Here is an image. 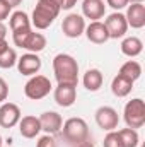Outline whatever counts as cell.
Segmentation results:
<instances>
[{"mask_svg":"<svg viewBox=\"0 0 145 147\" xmlns=\"http://www.w3.org/2000/svg\"><path fill=\"white\" fill-rule=\"evenodd\" d=\"M53 72L58 84H79V63L68 53H58L53 58Z\"/></svg>","mask_w":145,"mask_h":147,"instance_id":"1","label":"cell"},{"mask_svg":"<svg viewBox=\"0 0 145 147\" xmlns=\"http://www.w3.org/2000/svg\"><path fill=\"white\" fill-rule=\"evenodd\" d=\"M60 10H62L60 5L53 0H38L36 7L33 10V16H31V24L41 31L48 29L58 17Z\"/></svg>","mask_w":145,"mask_h":147,"instance_id":"2","label":"cell"},{"mask_svg":"<svg viewBox=\"0 0 145 147\" xmlns=\"http://www.w3.org/2000/svg\"><path fill=\"white\" fill-rule=\"evenodd\" d=\"M12 39H14L15 46L24 48L29 53H38V51H43L46 48V38L41 33H34L31 28L29 29L12 31Z\"/></svg>","mask_w":145,"mask_h":147,"instance_id":"3","label":"cell"},{"mask_svg":"<svg viewBox=\"0 0 145 147\" xmlns=\"http://www.w3.org/2000/svg\"><path fill=\"white\" fill-rule=\"evenodd\" d=\"M62 135L63 139L72 144V146H77L84 140H89V127L85 123L84 118H79V116H73V118H68L63 125H62Z\"/></svg>","mask_w":145,"mask_h":147,"instance_id":"4","label":"cell"},{"mask_svg":"<svg viewBox=\"0 0 145 147\" xmlns=\"http://www.w3.org/2000/svg\"><path fill=\"white\" fill-rule=\"evenodd\" d=\"M123 118L128 128H142L145 125V103L144 99L135 98L132 101H128L125 105V111H123Z\"/></svg>","mask_w":145,"mask_h":147,"instance_id":"5","label":"cell"},{"mask_svg":"<svg viewBox=\"0 0 145 147\" xmlns=\"http://www.w3.org/2000/svg\"><path fill=\"white\" fill-rule=\"evenodd\" d=\"M51 89H53L51 80H50L46 75H38L36 74V75H33V77L26 82V86H24V94H26V98H29V99H33V101H39V99L46 98Z\"/></svg>","mask_w":145,"mask_h":147,"instance_id":"6","label":"cell"},{"mask_svg":"<svg viewBox=\"0 0 145 147\" xmlns=\"http://www.w3.org/2000/svg\"><path fill=\"white\" fill-rule=\"evenodd\" d=\"M55 103L62 108H70L75 99H77V84H67V82H60L55 87L53 92Z\"/></svg>","mask_w":145,"mask_h":147,"instance_id":"7","label":"cell"},{"mask_svg":"<svg viewBox=\"0 0 145 147\" xmlns=\"http://www.w3.org/2000/svg\"><path fill=\"white\" fill-rule=\"evenodd\" d=\"M96 123L99 128L111 132V130H116L118 128V123H119V116H118V111L111 106H101L96 110Z\"/></svg>","mask_w":145,"mask_h":147,"instance_id":"8","label":"cell"},{"mask_svg":"<svg viewBox=\"0 0 145 147\" xmlns=\"http://www.w3.org/2000/svg\"><path fill=\"white\" fill-rule=\"evenodd\" d=\"M104 26L108 29L109 39H118L123 38L128 31V24L125 19V14L121 12H113L111 16H108V19L104 21Z\"/></svg>","mask_w":145,"mask_h":147,"instance_id":"9","label":"cell"},{"mask_svg":"<svg viewBox=\"0 0 145 147\" xmlns=\"http://www.w3.org/2000/svg\"><path fill=\"white\" fill-rule=\"evenodd\" d=\"M62 31L67 38H80L85 31V19L79 14H68L62 22Z\"/></svg>","mask_w":145,"mask_h":147,"instance_id":"10","label":"cell"},{"mask_svg":"<svg viewBox=\"0 0 145 147\" xmlns=\"http://www.w3.org/2000/svg\"><path fill=\"white\" fill-rule=\"evenodd\" d=\"M21 120V110L14 103H2L0 106V127L12 128Z\"/></svg>","mask_w":145,"mask_h":147,"instance_id":"11","label":"cell"},{"mask_svg":"<svg viewBox=\"0 0 145 147\" xmlns=\"http://www.w3.org/2000/svg\"><path fill=\"white\" fill-rule=\"evenodd\" d=\"M17 70L22 74V75H36L41 70V58L38 57L36 53H26L22 55L21 58H17Z\"/></svg>","mask_w":145,"mask_h":147,"instance_id":"12","label":"cell"},{"mask_svg":"<svg viewBox=\"0 0 145 147\" xmlns=\"http://www.w3.org/2000/svg\"><path fill=\"white\" fill-rule=\"evenodd\" d=\"M125 19H126L128 28L142 29L145 26V5L144 3H132V5H128Z\"/></svg>","mask_w":145,"mask_h":147,"instance_id":"13","label":"cell"},{"mask_svg":"<svg viewBox=\"0 0 145 147\" xmlns=\"http://www.w3.org/2000/svg\"><path fill=\"white\" fill-rule=\"evenodd\" d=\"M84 34L87 36V39L94 45H103L109 39V34H108V29L104 26V22L101 21H92L89 26H85V31Z\"/></svg>","mask_w":145,"mask_h":147,"instance_id":"14","label":"cell"},{"mask_svg":"<svg viewBox=\"0 0 145 147\" xmlns=\"http://www.w3.org/2000/svg\"><path fill=\"white\" fill-rule=\"evenodd\" d=\"M39 123H41V130H44L50 135H55L62 130L63 120L56 111H44L39 116Z\"/></svg>","mask_w":145,"mask_h":147,"instance_id":"15","label":"cell"},{"mask_svg":"<svg viewBox=\"0 0 145 147\" xmlns=\"http://www.w3.org/2000/svg\"><path fill=\"white\" fill-rule=\"evenodd\" d=\"M19 132L24 139H34L38 134L41 132V123H39V118L33 116V115H28V116H21L19 120Z\"/></svg>","mask_w":145,"mask_h":147,"instance_id":"16","label":"cell"},{"mask_svg":"<svg viewBox=\"0 0 145 147\" xmlns=\"http://www.w3.org/2000/svg\"><path fill=\"white\" fill-rule=\"evenodd\" d=\"M82 14L91 21H99L106 14V5L103 0H84L82 2Z\"/></svg>","mask_w":145,"mask_h":147,"instance_id":"17","label":"cell"},{"mask_svg":"<svg viewBox=\"0 0 145 147\" xmlns=\"http://www.w3.org/2000/svg\"><path fill=\"white\" fill-rule=\"evenodd\" d=\"M103 82H104V75L99 69H89L87 72L84 74L82 77V84L87 91L91 92H96L103 87Z\"/></svg>","mask_w":145,"mask_h":147,"instance_id":"18","label":"cell"},{"mask_svg":"<svg viewBox=\"0 0 145 147\" xmlns=\"http://www.w3.org/2000/svg\"><path fill=\"white\" fill-rule=\"evenodd\" d=\"M142 50H144V43H142L140 38L128 36L121 41V53L126 55V57H130V58L138 57L142 53Z\"/></svg>","mask_w":145,"mask_h":147,"instance_id":"19","label":"cell"},{"mask_svg":"<svg viewBox=\"0 0 145 147\" xmlns=\"http://www.w3.org/2000/svg\"><path fill=\"white\" fill-rule=\"evenodd\" d=\"M132 89H133V82L128 80L126 77L119 75V74H118V75L113 79V82H111V92H113L116 98H126V96L132 92Z\"/></svg>","mask_w":145,"mask_h":147,"instance_id":"20","label":"cell"},{"mask_svg":"<svg viewBox=\"0 0 145 147\" xmlns=\"http://www.w3.org/2000/svg\"><path fill=\"white\" fill-rule=\"evenodd\" d=\"M119 75H123V77H126L128 80H132V82H135L137 79H140V75H142V65L137 62V60H128V62H125L121 67H119Z\"/></svg>","mask_w":145,"mask_h":147,"instance_id":"21","label":"cell"},{"mask_svg":"<svg viewBox=\"0 0 145 147\" xmlns=\"http://www.w3.org/2000/svg\"><path fill=\"white\" fill-rule=\"evenodd\" d=\"M31 28V19L26 12L15 10L10 16V31H19V29H29Z\"/></svg>","mask_w":145,"mask_h":147,"instance_id":"22","label":"cell"},{"mask_svg":"<svg viewBox=\"0 0 145 147\" xmlns=\"http://www.w3.org/2000/svg\"><path fill=\"white\" fill-rule=\"evenodd\" d=\"M118 134L121 137L123 147H138L140 137H138L137 130H133V128H123V130H118Z\"/></svg>","mask_w":145,"mask_h":147,"instance_id":"23","label":"cell"},{"mask_svg":"<svg viewBox=\"0 0 145 147\" xmlns=\"http://www.w3.org/2000/svg\"><path fill=\"white\" fill-rule=\"evenodd\" d=\"M17 63V53L14 48H7L0 55V69H12Z\"/></svg>","mask_w":145,"mask_h":147,"instance_id":"24","label":"cell"},{"mask_svg":"<svg viewBox=\"0 0 145 147\" xmlns=\"http://www.w3.org/2000/svg\"><path fill=\"white\" fill-rule=\"evenodd\" d=\"M103 147H123V142H121V137L118 132L111 130L106 134L104 140H103Z\"/></svg>","mask_w":145,"mask_h":147,"instance_id":"25","label":"cell"},{"mask_svg":"<svg viewBox=\"0 0 145 147\" xmlns=\"http://www.w3.org/2000/svg\"><path fill=\"white\" fill-rule=\"evenodd\" d=\"M36 147H56V140L53 139V135L46 134V135H43V137L38 139Z\"/></svg>","mask_w":145,"mask_h":147,"instance_id":"26","label":"cell"},{"mask_svg":"<svg viewBox=\"0 0 145 147\" xmlns=\"http://www.w3.org/2000/svg\"><path fill=\"white\" fill-rule=\"evenodd\" d=\"M108 2V5L111 9H114L116 12H119L121 9H125V7H128V3H130V0H106Z\"/></svg>","mask_w":145,"mask_h":147,"instance_id":"27","label":"cell"},{"mask_svg":"<svg viewBox=\"0 0 145 147\" xmlns=\"http://www.w3.org/2000/svg\"><path fill=\"white\" fill-rule=\"evenodd\" d=\"M10 10H12V7L7 3V2H3V0H0V22H3L7 17H9V14H10Z\"/></svg>","mask_w":145,"mask_h":147,"instance_id":"28","label":"cell"},{"mask_svg":"<svg viewBox=\"0 0 145 147\" xmlns=\"http://www.w3.org/2000/svg\"><path fill=\"white\" fill-rule=\"evenodd\" d=\"M7 98H9V86H7V82L0 77V103H3Z\"/></svg>","mask_w":145,"mask_h":147,"instance_id":"29","label":"cell"},{"mask_svg":"<svg viewBox=\"0 0 145 147\" xmlns=\"http://www.w3.org/2000/svg\"><path fill=\"white\" fill-rule=\"evenodd\" d=\"M75 3H77V0H63V5H62V9H63V10H70Z\"/></svg>","mask_w":145,"mask_h":147,"instance_id":"30","label":"cell"},{"mask_svg":"<svg viewBox=\"0 0 145 147\" xmlns=\"http://www.w3.org/2000/svg\"><path fill=\"white\" fill-rule=\"evenodd\" d=\"M7 48H9V43H7V39H5V38H0V55H2V53L7 50Z\"/></svg>","mask_w":145,"mask_h":147,"instance_id":"31","label":"cell"},{"mask_svg":"<svg viewBox=\"0 0 145 147\" xmlns=\"http://www.w3.org/2000/svg\"><path fill=\"white\" fill-rule=\"evenodd\" d=\"M3 2H7V3H9V5H10V7H12V9H14V7H17V5H21V3H22V0H3Z\"/></svg>","mask_w":145,"mask_h":147,"instance_id":"32","label":"cell"},{"mask_svg":"<svg viewBox=\"0 0 145 147\" xmlns=\"http://www.w3.org/2000/svg\"><path fill=\"white\" fill-rule=\"evenodd\" d=\"M75 147H96L91 140H84V142H80V144H77Z\"/></svg>","mask_w":145,"mask_h":147,"instance_id":"33","label":"cell"},{"mask_svg":"<svg viewBox=\"0 0 145 147\" xmlns=\"http://www.w3.org/2000/svg\"><path fill=\"white\" fill-rule=\"evenodd\" d=\"M5 34H7V26L0 22V38H5Z\"/></svg>","mask_w":145,"mask_h":147,"instance_id":"34","label":"cell"},{"mask_svg":"<svg viewBox=\"0 0 145 147\" xmlns=\"http://www.w3.org/2000/svg\"><path fill=\"white\" fill-rule=\"evenodd\" d=\"M53 2H56V3L60 5V9H62V5H63V0H53Z\"/></svg>","mask_w":145,"mask_h":147,"instance_id":"35","label":"cell"},{"mask_svg":"<svg viewBox=\"0 0 145 147\" xmlns=\"http://www.w3.org/2000/svg\"><path fill=\"white\" fill-rule=\"evenodd\" d=\"M132 3H144V0H130Z\"/></svg>","mask_w":145,"mask_h":147,"instance_id":"36","label":"cell"},{"mask_svg":"<svg viewBox=\"0 0 145 147\" xmlns=\"http://www.w3.org/2000/svg\"><path fill=\"white\" fill-rule=\"evenodd\" d=\"M2 144H3V139H2V135H0V147H2Z\"/></svg>","mask_w":145,"mask_h":147,"instance_id":"37","label":"cell"}]
</instances>
